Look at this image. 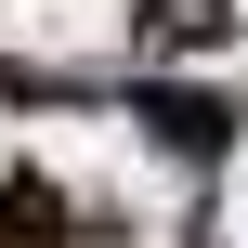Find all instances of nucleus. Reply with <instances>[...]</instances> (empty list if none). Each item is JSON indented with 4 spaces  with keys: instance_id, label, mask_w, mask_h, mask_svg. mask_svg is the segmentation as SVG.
I'll use <instances>...</instances> for the list:
<instances>
[{
    "instance_id": "obj_1",
    "label": "nucleus",
    "mask_w": 248,
    "mask_h": 248,
    "mask_svg": "<svg viewBox=\"0 0 248 248\" xmlns=\"http://www.w3.org/2000/svg\"><path fill=\"white\" fill-rule=\"evenodd\" d=\"M131 26H144V52H209L235 13L222 0H131Z\"/></svg>"
},
{
    "instance_id": "obj_2",
    "label": "nucleus",
    "mask_w": 248,
    "mask_h": 248,
    "mask_svg": "<svg viewBox=\"0 0 248 248\" xmlns=\"http://www.w3.org/2000/svg\"><path fill=\"white\" fill-rule=\"evenodd\" d=\"M0 248H65V196L13 170V183H0Z\"/></svg>"
},
{
    "instance_id": "obj_3",
    "label": "nucleus",
    "mask_w": 248,
    "mask_h": 248,
    "mask_svg": "<svg viewBox=\"0 0 248 248\" xmlns=\"http://www.w3.org/2000/svg\"><path fill=\"white\" fill-rule=\"evenodd\" d=\"M144 118H157V131H170L183 157H209V144L235 131V105H209V92H144Z\"/></svg>"
}]
</instances>
